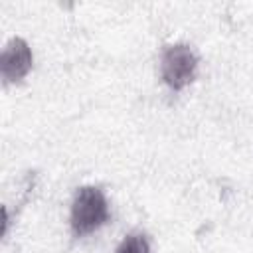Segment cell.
Segmentation results:
<instances>
[{"mask_svg":"<svg viewBox=\"0 0 253 253\" xmlns=\"http://www.w3.org/2000/svg\"><path fill=\"white\" fill-rule=\"evenodd\" d=\"M111 219V208L105 192L99 186H81L71 202L69 227L75 237L95 233Z\"/></svg>","mask_w":253,"mask_h":253,"instance_id":"cell-1","label":"cell"},{"mask_svg":"<svg viewBox=\"0 0 253 253\" xmlns=\"http://www.w3.org/2000/svg\"><path fill=\"white\" fill-rule=\"evenodd\" d=\"M198 73V55L188 43H172L164 47L160 57L162 81L172 91H182L188 87Z\"/></svg>","mask_w":253,"mask_h":253,"instance_id":"cell-2","label":"cell"},{"mask_svg":"<svg viewBox=\"0 0 253 253\" xmlns=\"http://www.w3.org/2000/svg\"><path fill=\"white\" fill-rule=\"evenodd\" d=\"M34 65V53L30 43L20 38L14 36L0 53V75L4 79V83H18L22 81Z\"/></svg>","mask_w":253,"mask_h":253,"instance_id":"cell-3","label":"cell"},{"mask_svg":"<svg viewBox=\"0 0 253 253\" xmlns=\"http://www.w3.org/2000/svg\"><path fill=\"white\" fill-rule=\"evenodd\" d=\"M115 253H152V249L148 237L140 231H134V233H126L121 239Z\"/></svg>","mask_w":253,"mask_h":253,"instance_id":"cell-4","label":"cell"}]
</instances>
